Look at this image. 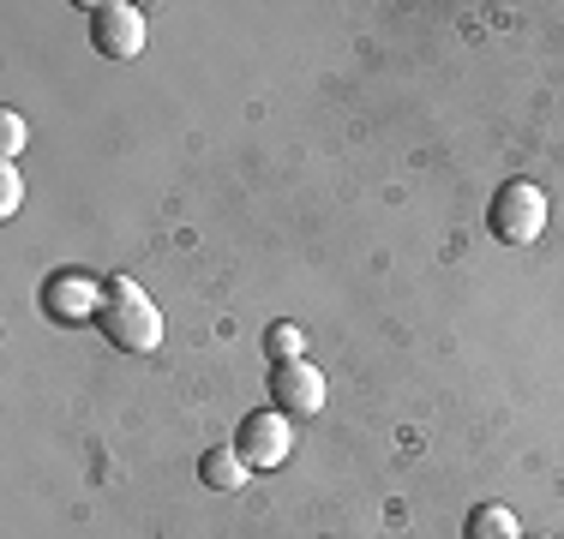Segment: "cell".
I'll return each mask as SVG.
<instances>
[{"label":"cell","instance_id":"1","mask_svg":"<svg viewBox=\"0 0 564 539\" xmlns=\"http://www.w3.org/2000/svg\"><path fill=\"white\" fill-rule=\"evenodd\" d=\"M97 323H102V336H109V348H120V354H151V348L163 342V312H156V300L132 276L109 282V300H102Z\"/></svg>","mask_w":564,"mask_h":539},{"label":"cell","instance_id":"2","mask_svg":"<svg viewBox=\"0 0 564 539\" xmlns=\"http://www.w3.org/2000/svg\"><path fill=\"white\" fill-rule=\"evenodd\" d=\"M546 216H553V205H546V193L534 180H505L499 193H492V234L505 240V246H534V240L546 234Z\"/></svg>","mask_w":564,"mask_h":539},{"label":"cell","instance_id":"3","mask_svg":"<svg viewBox=\"0 0 564 539\" xmlns=\"http://www.w3.org/2000/svg\"><path fill=\"white\" fill-rule=\"evenodd\" d=\"M235 450L247 468H282L294 450V431H289V414L282 408H252L235 431Z\"/></svg>","mask_w":564,"mask_h":539},{"label":"cell","instance_id":"4","mask_svg":"<svg viewBox=\"0 0 564 539\" xmlns=\"http://www.w3.org/2000/svg\"><path fill=\"white\" fill-rule=\"evenodd\" d=\"M90 43H97L102 61H139L144 54V12L127 7V0L90 7Z\"/></svg>","mask_w":564,"mask_h":539},{"label":"cell","instance_id":"5","mask_svg":"<svg viewBox=\"0 0 564 539\" xmlns=\"http://www.w3.org/2000/svg\"><path fill=\"white\" fill-rule=\"evenodd\" d=\"M271 408H282L289 420H301V414H318L325 408V372L306 366V360H289V366H271Z\"/></svg>","mask_w":564,"mask_h":539},{"label":"cell","instance_id":"6","mask_svg":"<svg viewBox=\"0 0 564 539\" xmlns=\"http://www.w3.org/2000/svg\"><path fill=\"white\" fill-rule=\"evenodd\" d=\"M102 300H109V288H97V282H85V276H55V282H48V312L66 318V323L97 318Z\"/></svg>","mask_w":564,"mask_h":539},{"label":"cell","instance_id":"7","mask_svg":"<svg viewBox=\"0 0 564 539\" xmlns=\"http://www.w3.org/2000/svg\"><path fill=\"white\" fill-rule=\"evenodd\" d=\"M247 474L252 468L240 462L235 443H217V450L198 455V480H205V492H247Z\"/></svg>","mask_w":564,"mask_h":539},{"label":"cell","instance_id":"8","mask_svg":"<svg viewBox=\"0 0 564 539\" xmlns=\"http://www.w3.org/2000/svg\"><path fill=\"white\" fill-rule=\"evenodd\" d=\"M517 516H510L505 504H480V509H468V539H517Z\"/></svg>","mask_w":564,"mask_h":539},{"label":"cell","instance_id":"9","mask_svg":"<svg viewBox=\"0 0 564 539\" xmlns=\"http://www.w3.org/2000/svg\"><path fill=\"white\" fill-rule=\"evenodd\" d=\"M264 354H271V366L306 360V330L301 323H271V330H264Z\"/></svg>","mask_w":564,"mask_h":539},{"label":"cell","instance_id":"10","mask_svg":"<svg viewBox=\"0 0 564 539\" xmlns=\"http://www.w3.org/2000/svg\"><path fill=\"white\" fill-rule=\"evenodd\" d=\"M24 151V114L19 108H0V162H12Z\"/></svg>","mask_w":564,"mask_h":539},{"label":"cell","instance_id":"11","mask_svg":"<svg viewBox=\"0 0 564 539\" xmlns=\"http://www.w3.org/2000/svg\"><path fill=\"white\" fill-rule=\"evenodd\" d=\"M19 205H24V180L12 162H0V216H19Z\"/></svg>","mask_w":564,"mask_h":539}]
</instances>
